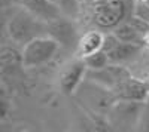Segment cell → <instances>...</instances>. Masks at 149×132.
Returning a JSON list of instances; mask_svg holds the SVG:
<instances>
[{
  "instance_id": "1",
  "label": "cell",
  "mask_w": 149,
  "mask_h": 132,
  "mask_svg": "<svg viewBox=\"0 0 149 132\" xmlns=\"http://www.w3.org/2000/svg\"><path fill=\"white\" fill-rule=\"evenodd\" d=\"M6 33L14 43L24 46L34 37L46 36V22L37 19L24 8H19L9 15Z\"/></svg>"
},
{
  "instance_id": "2",
  "label": "cell",
  "mask_w": 149,
  "mask_h": 132,
  "mask_svg": "<svg viewBox=\"0 0 149 132\" xmlns=\"http://www.w3.org/2000/svg\"><path fill=\"white\" fill-rule=\"evenodd\" d=\"M93 22L102 30H112L127 18L125 0H90Z\"/></svg>"
},
{
  "instance_id": "3",
  "label": "cell",
  "mask_w": 149,
  "mask_h": 132,
  "mask_svg": "<svg viewBox=\"0 0 149 132\" xmlns=\"http://www.w3.org/2000/svg\"><path fill=\"white\" fill-rule=\"evenodd\" d=\"M58 49H60L58 43L49 36L34 37L22 46V51H21L22 65L27 68L39 67L48 61H51L58 52Z\"/></svg>"
},
{
  "instance_id": "4",
  "label": "cell",
  "mask_w": 149,
  "mask_h": 132,
  "mask_svg": "<svg viewBox=\"0 0 149 132\" xmlns=\"http://www.w3.org/2000/svg\"><path fill=\"white\" fill-rule=\"evenodd\" d=\"M46 36L54 39L60 47H66V49L76 47L79 39V33L76 24H74V19L63 15L46 22Z\"/></svg>"
},
{
  "instance_id": "5",
  "label": "cell",
  "mask_w": 149,
  "mask_h": 132,
  "mask_svg": "<svg viewBox=\"0 0 149 132\" xmlns=\"http://www.w3.org/2000/svg\"><path fill=\"white\" fill-rule=\"evenodd\" d=\"M112 92H113L115 98H119L124 101H143L149 89L146 86V83L136 80L128 74L116 83Z\"/></svg>"
},
{
  "instance_id": "6",
  "label": "cell",
  "mask_w": 149,
  "mask_h": 132,
  "mask_svg": "<svg viewBox=\"0 0 149 132\" xmlns=\"http://www.w3.org/2000/svg\"><path fill=\"white\" fill-rule=\"evenodd\" d=\"M22 56L12 46H0V80L8 82L19 74L22 70Z\"/></svg>"
},
{
  "instance_id": "7",
  "label": "cell",
  "mask_w": 149,
  "mask_h": 132,
  "mask_svg": "<svg viewBox=\"0 0 149 132\" xmlns=\"http://www.w3.org/2000/svg\"><path fill=\"white\" fill-rule=\"evenodd\" d=\"M86 74V67L81 59H74L67 64L60 74V88L64 94H73Z\"/></svg>"
},
{
  "instance_id": "8",
  "label": "cell",
  "mask_w": 149,
  "mask_h": 132,
  "mask_svg": "<svg viewBox=\"0 0 149 132\" xmlns=\"http://www.w3.org/2000/svg\"><path fill=\"white\" fill-rule=\"evenodd\" d=\"M19 6L43 22H49L60 16V9L52 0H21Z\"/></svg>"
},
{
  "instance_id": "9",
  "label": "cell",
  "mask_w": 149,
  "mask_h": 132,
  "mask_svg": "<svg viewBox=\"0 0 149 132\" xmlns=\"http://www.w3.org/2000/svg\"><path fill=\"white\" fill-rule=\"evenodd\" d=\"M142 49V45L139 43H125L118 42L113 49H110L106 55L109 59V64H121L131 59L134 55H137Z\"/></svg>"
},
{
  "instance_id": "10",
  "label": "cell",
  "mask_w": 149,
  "mask_h": 132,
  "mask_svg": "<svg viewBox=\"0 0 149 132\" xmlns=\"http://www.w3.org/2000/svg\"><path fill=\"white\" fill-rule=\"evenodd\" d=\"M102 39H103V33L98 31V30H93V31H88L85 33L82 37L78 39V43H76V54L79 58L88 55V54H93L95 51H98L102 47Z\"/></svg>"
},
{
  "instance_id": "11",
  "label": "cell",
  "mask_w": 149,
  "mask_h": 132,
  "mask_svg": "<svg viewBox=\"0 0 149 132\" xmlns=\"http://www.w3.org/2000/svg\"><path fill=\"white\" fill-rule=\"evenodd\" d=\"M113 36L119 40V42H125V43H139L143 46V37L136 31L127 21H124L121 24H118L116 27L112 28Z\"/></svg>"
},
{
  "instance_id": "12",
  "label": "cell",
  "mask_w": 149,
  "mask_h": 132,
  "mask_svg": "<svg viewBox=\"0 0 149 132\" xmlns=\"http://www.w3.org/2000/svg\"><path fill=\"white\" fill-rule=\"evenodd\" d=\"M82 61H84L85 67L88 70H100V68H103V67H106L109 64L107 55L102 49H98V51H95L93 54H88V55L82 56Z\"/></svg>"
},
{
  "instance_id": "13",
  "label": "cell",
  "mask_w": 149,
  "mask_h": 132,
  "mask_svg": "<svg viewBox=\"0 0 149 132\" xmlns=\"http://www.w3.org/2000/svg\"><path fill=\"white\" fill-rule=\"evenodd\" d=\"M55 5L60 9V14L63 16L76 19L81 12V2L79 0H55Z\"/></svg>"
},
{
  "instance_id": "14",
  "label": "cell",
  "mask_w": 149,
  "mask_h": 132,
  "mask_svg": "<svg viewBox=\"0 0 149 132\" xmlns=\"http://www.w3.org/2000/svg\"><path fill=\"white\" fill-rule=\"evenodd\" d=\"M125 21L142 36L143 39L149 34V22H148V21H143V19H140V18H137V16H134V15H130Z\"/></svg>"
},
{
  "instance_id": "15",
  "label": "cell",
  "mask_w": 149,
  "mask_h": 132,
  "mask_svg": "<svg viewBox=\"0 0 149 132\" xmlns=\"http://www.w3.org/2000/svg\"><path fill=\"white\" fill-rule=\"evenodd\" d=\"M133 6L134 8H133V14L131 15L149 22V5L146 2H134Z\"/></svg>"
},
{
  "instance_id": "16",
  "label": "cell",
  "mask_w": 149,
  "mask_h": 132,
  "mask_svg": "<svg viewBox=\"0 0 149 132\" xmlns=\"http://www.w3.org/2000/svg\"><path fill=\"white\" fill-rule=\"evenodd\" d=\"M9 10H10V6L6 8V9H0V45H2L8 37L6 24H8V19H9V15H10Z\"/></svg>"
},
{
  "instance_id": "17",
  "label": "cell",
  "mask_w": 149,
  "mask_h": 132,
  "mask_svg": "<svg viewBox=\"0 0 149 132\" xmlns=\"http://www.w3.org/2000/svg\"><path fill=\"white\" fill-rule=\"evenodd\" d=\"M119 40L115 37V36H113V33H107V34H104L103 33V39H102V47H100V49L103 51V52H109L110 49H113V47L116 46V43H118Z\"/></svg>"
},
{
  "instance_id": "18",
  "label": "cell",
  "mask_w": 149,
  "mask_h": 132,
  "mask_svg": "<svg viewBox=\"0 0 149 132\" xmlns=\"http://www.w3.org/2000/svg\"><path fill=\"white\" fill-rule=\"evenodd\" d=\"M8 113H9V101L6 97V91L0 85V120L5 119L8 116Z\"/></svg>"
},
{
  "instance_id": "19",
  "label": "cell",
  "mask_w": 149,
  "mask_h": 132,
  "mask_svg": "<svg viewBox=\"0 0 149 132\" xmlns=\"http://www.w3.org/2000/svg\"><path fill=\"white\" fill-rule=\"evenodd\" d=\"M9 6H12L10 0H0V9H6Z\"/></svg>"
},
{
  "instance_id": "20",
  "label": "cell",
  "mask_w": 149,
  "mask_h": 132,
  "mask_svg": "<svg viewBox=\"0 0 149 132\" xmlns=\"http://www.w3.org/2000/svg\"><path fill=\"white\" fill-rule=\"evenodd\" d=\"M143 42H145V43H146V45L149 46V34H148V36H146V37L143 39Z\"/></svg>"
},
{
  "instance_id": "21",
  "label": "cell",
  "mask_w": 149,
  "mask_h": 132,
  "mask_svg": "<svg viewBox=\"0 0 149 132\" xmlns=\"http://www.w3.org/2000/svg\"><path fill=\"white\" fill-rule=\"evenodd\" d=\"M19 2H21V0H10V3H12V5H15V3L19 5Z\"/></svg>"
},
{
  "instance_id": "22",
  "label": "cell",
  "mask_w": 149,
  "mask_h": 132,
  "mask_svg": "<svg viewBox=\"0 0 149 132\" xmlns=\"http://www.w3.org/2000/svg\"><path fill=\"white\" fill-rule=\"evenodd\" d=\"M133 2H145V0H133Z\"/></svg>"
},
{
  "instance_id": "23",
  "label": "cell",
  "mask_w": 149,
  "mask_h": 132,
  "mask_svg": "<svg viewBox=\"0 0 149 132\" xmlns=\"http://www.w3.org/2000/svg\"><path fill=\"white\" fill-rule=\"evenodd\" d=\"M79 2H81V3H84V2H85V0H79Z\"/></svg>"
},
{
  "instance_id": "24",
  "label": "cell",
  "mask_w": 149,
  "mask_h": 132,
  "mask_svg": "<svg viewBox=\"0 0 149 132\" xmlns=\"http://www.w3.org/2000/svg\"><path fill=\"white\" fill-rule=\"evenodd\" d=\"M145 2H146V3H148V5H149V0H145Z\"/></svg>"
},
{
  "instance_id": "25",
  "label": "cell",
  "mask_w": 149,
  "mask_h": 132,
  "mask_svg": "<svg viewBox=\"0 0 149 132\" xmlns=\"http://www.w3.org/2000/svg\"><path fill=\"white\" fill-rule=\"evenodd\" d=\"M52 2H55V0H52Z\"/></svg>"
}]
</instances>
